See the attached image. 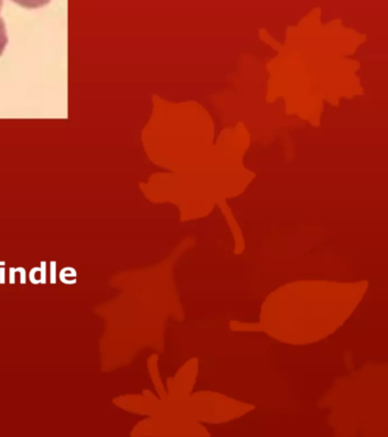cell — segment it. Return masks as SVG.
<instances>
[{"label": "cell", "instance_id": "cell-1", "mask_svg": "<svg viewBox=\"0 0 388 437\" xmlns=\"http://www.w3.org/2000/svg\"><path fill=\"white\" fill-rule=\"evenodd\" d=\"M12 2L23 8L36 10V8H40L48 5V4L50 3V0H12Z\"/></svg>", "mask_w": 388, "mask_h": 437}, {"label": "cell", "instance_id": "cell-2", "mask_svg": "<svg viewBox=\"0 0 388 437\" xmlns=\"http://www.w3.org/2000/svg\"><path fill=\"white\" fill-rule=\"evenodd\" d=\"M7 42H8V38L6 32V24L2 17H0V56L4 54V50H5V48L7 46Z\"/></svg>", "mask_w": 388, "mask_h": 437}, {"label": "cell", "instance_id": "cell-3", "mask_svg": "<svg viewBox=\"0 0 388 437\" xmlns=\"http://www.w3.org/2000/svg\"><path fill=\"white\" fill-rule=\"evenodd\" d=\"M3 0H0V10H2V7H3Z\"/></svg>", "mask_w": 388, "mask_h": 437}]
</instances>
